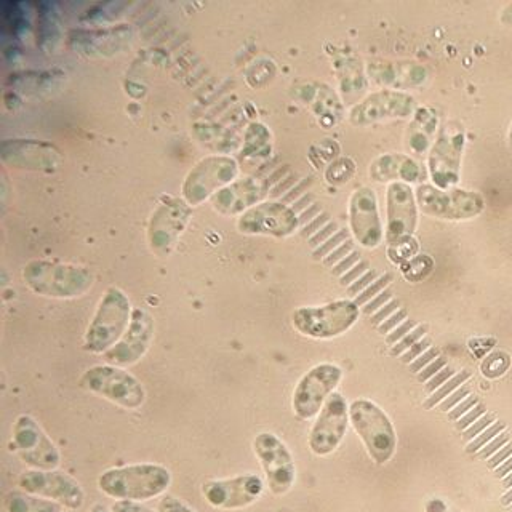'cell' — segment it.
Listing matches in <instances>:
<instances>
[{"label":"cell","instance_id":"cell-14","mask_svg":"<svg viewBox=\"0 0 512 512\" xmlns=\"http://www.w3.org/2000/svg\"><path fill=\"white\" fill-rule=\"evenodd\" d=\"M300 226L293 208L282 202H261L240 215L237 229L247 236L288 237Z\"/></svg>","mask_w":512,"mask_h":512},{"label":"cell","instance_id":"cell-50","mask_svg":"<svg viewBox=\"0 0 512 512\" xmlns=\"http://www.w3.org/2000/svg\"><path fill=\"white\" fill-rule=\"evenodd\" d=\"M492 423H495V416H482V418H480V420L477 421V423L472 424L471 428H469L468 431L464 432V440L474 439V437H476L477 434H480V432L485 431V429H487L488 426H490V424Z\"/></svg>","mask_w":512,"mask_h":512},{"label":"cell","instance_id":"cell-11","mask_svg":"<svg viewBox=\"0 0 512 512\" xmlns=\"http://www.w3.org/2000/svg\"><path fill=\"white\" fill-rule=\"evenodd\" d=\"M343 370L333 364H320L301 378L293 394V410L301 420L319 415L333 389L340 384Z\"/></svg>","mask_w":512,"mask_h":512},{"label":"cell","instance_id":"cell-26","mask_svg":"<svg viewBox=\"0 0 512 512\" xmlns=\"http://www.w3.org/2000/svg\"><path fill=\"white\" fill-rule=\"evenodd\" d=\"M439 130V117L431 108H418L408 125L407 144L416 156H426L434 144V136Z\"/></svg>","mask_w":512,"mask_h":512},{"label":"cell","instance_id":"cell-13","mask_svg":"<svg viewBox=\"0 0 512 512\" xmlns=\"http://www.w3.org/2000/svg\"><path fill=\"white\" fill-rule=\"evenodd\" d=\"M416 109L418 104L412 95L396 90H381L356 104L349 112V122L356 127H367L386 120L407 119L415 114Z\"/></svg>","mask_w":512,"mask_h":512},{"label":"cell","instance_id":"cell-41","mask_svg":"<svg viewBox=\"0 0 512 512\" xmlns=\"http://www.w3.org/2000/svg\"><path fill=\"white\" fill-rule=\"evenodd\" d=\"M416 327H418V325H416L415 320H405L404 324H400L399 327L394 328V330L386 336V343L394 346V344L399 343L404 336H407L408 333L412 332L413 328Z\"/></svg>","mask_w":512,"mask_h":512},{"label":"cell","instance_id":"cell-51","mask_svg":"<svg viewBox=\"0 0 512 512\" xmlns=\"http://www.w3.org/2000/svg\"><path fill=\"white\" fill-rule=\"evenodd\" d=\"M453 375H455V370H453L452 367L442 368V370H440V372L437 373V375L434 376V378H432V380L429 381L428 384H426V391H437V388H439V386H442V384H444L445 381H448L450 380V378H453Z\"/></svg>","mask_w":512,"mask_h":512},{"label":"cell","instance_id":"cell-6","mask_svg":"<svg viewBox=\"0 0 512 512\" xmlns=\"http://www.w3.org/2000/svg\"><path fill=\"white\" fill-rule=\"evenodd\" d=\"M421 212L439 220H471L484 212L485 200L479 192L464 189H439L434 184H420L415 191Z\"/></svg>","mask_w":512,"mask_h":512},{"label":"cell","instance_id":"cell-49","mask_svg":"<svg viewBox=\"0 0 512 512\" xmlns=\"http://www.w3.org/2000/svg\"><path fill=\"white\" fill-rule=\"evenodd\" d=\"M509 440V434L508 432H501L500 436H496L495 440H492L490 444L485 445L482 450L479 452V458H482V460H485V458H488V456H492L493 453L496 452V450H500L501 447H503L504 444H508Z\"/></svg>","mask_w":512,"mask_h":512},{"label":"cell","instance_id":"cell-28","mask_svg":"<svg viewBox=\"0 0 512 512\" xmlns=\"http://www.w3.org/2000/svg\"><path fill=\"white\" fill-rule=\"evenodd\" d=\"M271 152V135L263 124H252L245 136V157H266Z\"/></svg>","mask_w":512,"mask_h":512},{"label":"cell","instance_id":"cell-33","mask_svg":"<svg viewBox=\"0 0 512 512\" xmlns=\"http://www.w3.org/2000/svg\"><path fill=\"white\" fill-rule=\"evenodd\" d=\"M426 333H428V325H418V327L413 328L412 332L408 333L407 336H404L399 343L392 346L391 356L399 357L400 354H404L407 349L412 348L413 344L418 343Z\"/></svg>","mask_w":512,"mask_h":512},{"label":"cell","instance_id":"cell-25","mask_svg":"<svg viewBox=\"0 0 512 512\" xmlns=\"http://www.w3.org/2000/svg\"><path fill=\"white\" fill-rule=\"evenodd\" d=\"M2 151L15 152V154H28V157L16 160L12 167L23 170H36V172H53L60 164L61 154L53 144L45 141L12 140L4 141Z\"/></svg>","mask_w":512,"mask_h":512},{"label":"cell","instance_id":"cell-34","mask_svg":"<svg viewBox=\"0 0 512 512\" xmlns=\"http://www.w3.org/2000/svg\"><path fill=\"white\" fill-rule=\"evenodd\" d=\"M506 428L504 423L501 421H496L493 423L492 428L485 429L479 437H476V440H472L471 444L466 448V452L468 453H476L479 448L484 447L485 444H488V440H492L493 437L498 436L500 432H503V429Z\"/></svg>","mask_w":512,"mask_h":512},{"label":"cell","instance_id":"cell-42","mask_svg":"<svg viewBox=\"0 0 512 512\" xmlns=\"http://www.w3.org/2000/svg\"><path fill=\"white\" fill-rule=\"evenodd\" d=\"M368 271H370V269H368L367 261H360L354 268L349 269L344 276L340 277V284L343 285V287H349V285L354 284L357 279H360V277L364 276L365 272Z\"/></svg>","mask_w":512,"mask_h":512},{"label":"cell","instance_id":"cell-61","mask_svg":"<svg viewBox=\"0 0 512 512\" xmlns=\"http://www.w3.org/2000/svg\"><path fill=\"white\" fill-rule=\"evenodd\" d=\"M503 485L506 488L512 487V472H511V474H509L508 477H506V479L503 480Z\"/></svg>","mask_w":512,"mask_h":512},{"label":"cell","instance_id":"cell-32","mask_svg":"<svg viewBox=\"0 0 512 512\" xmlns=\"http://www.w3.org/2000/svg\"><path fill=\"white\" fill-rule=\"evenodd\" d=\"M391 282L392 274H383V276H381L380 279L375 280L370 287L365 288L364 292L357 295L356 298H354V303H356L359 308L360 306L364 308L365 304L370 303L376 295H380L384 288H388Z\"/></svg>","mask_w":512,"mask_h":512},{"label":"cell","instance_id":"cell-24","mask_svg":"<svg viewBox=\"0 0 512 512\" xmlns=\"http://www.w3.org/2000/svg\"><path fill=\"white\" fill-rule=\"evenodd\" d=\"M370 76L376 84L386 85L392 90H408L418 88L428 82L429 72L423 64L413 61H388V63L372 64Z\"/></svg>","mask_w":512,"mask_h":512},{"label":"cell","instance_id":"cell-5","mask_svg":"<svg viewBox=\"0 0 512 512\" xmlns=\"http://www.w3.org/2000/svg\"><path fill=\"white\" fill-rule=\"evenodd\" d=\"M80 386L128 410L140 408L146 400V391L141 381L124 368L114 365L88 368L80 378Z\"/></svg>","mask_w":512,"mask_h":512},{"label":"cell","instance_id":"cell-60","mask_svg":"<svg viewBox=\"0 0 512 512\" xmlns=\"http://www.w3.org/2000/svg\"><path fill=\"white\" fill-rule=\"evenodd\" d=\"M501 503L504 504V506H508V504L512 503V488L509 490L506 495L503 496V500H501Z\"/></svg>","mask_w":512,"mask_h":512},{"label":"cell","instance_id":"cell-36","mask_svg":"<svg viewBox=\"0 0 512 512\" xmlns=\"http://www.w3.org/2000/svg\"><path fill=\"white\" fill-rule=\"evenodd\" d=\"M352 252H354V242H352V239H349L344 244H341L340 247L335 248L330 255L325 256L322 261H324L327 268H333V266H336V264L340 263L341 260H344Z\"/></svg>","mask_w":512,"mask_h":512},{"label":"cell","instance_id":"cell-23","mask_svg":"<svg viewBox=\"0 0 512 512\" xmlns=\"http://www.w3.org/2000/svg\"><path fill=\"white\" fill-rule=\"evenodd\" d=\"M426 172L418 160L407 154H384L370 165V178L376 183H421Z\"/></svg>","mask_w":512,"mask_h":512},{"label":"cell","instance_id":"cell-57","mask_svg":"<svg viewBox=\"0 0 512 512\" xmlns=\"http://www.w3.org/2000/svg\"><path fill=\"white\" fill-rule=\"evenodd\" d=\"M324 212L322 210V207H320L317 202H314V204L309 205L306 210H303V212L298 213V218H300V224L301 226H306V224L311 223L314 218H316L317 215H320V213Z\"/></svg>","mask_w":512,"mask_h":512},{"label":"cell","instance_id":"cell-21","mask_svg":"<svg viewBox=\"0 0 512 512\" xmlns=\"http://www.w3.org/2000/svg\"><path fill=\"white\" fill-rule=\"evenodd\" d=\"M202 492L213 508L240 509L260 498L263 480L252 474L234 479L210 480L202 487Z\"/></svg>","mask_w":512,"mask_h":512},{"label":"cell","instance_id":"cell-40","mask_svg":"<svg viewBox=\"0 0 512 512\" xmlns=\"http://www.w3.org/2000/svg\"><path fill=\"white\" fill-rule=\"evenodd\" d=\"M330 221L332 220H330V215H328L327 212L320 213V215H317L316 218L311 221V223L303 226V229H301V236L309 239V237L314 236L317 231H320V229L324 228L325 224L330 223Z\"/></svg>","mask_w":512,"mask_h":512},{"label":"cell","instance_id":"cell-2","mask_svg":"<svg viewBox=\"0 0 512 512\" xmlns=\"http://www.w3.org/2000/svg\"><path fill=\"white\" fill-rule=\"evenodd\" d=\"M23 280L36 295L72 300L92 288L93 274L90 269L76 264L32 260L23 268Z\"/></svg>","mask_w":512,"mask_h":512},{"label":"cell","instance_id":"cell-47","mask_svg":"<svg viewBox=\"0 0 512 512\" xmlns=\"http://www.w3.org/2000/svg\"><path fill=\"white\" fill-rule=\"evenodd\" d=\"M428 348H431V340L429 338H421L418 343L413 344L412 348L405 352L404 356H402V362L404 364H412L413 360L418 359L423 354V351H426Z\"/></svg>","mask_w":512,"mask_h":512},{"label":"cell","instance_id":"cell-7","mask_svg":"<svg viewBox=\"0 0 512 512\" xmlns=\"http://www.w3.org/2000/svg\"><path fill=\"white\" fill-rule=\"evenodd\" d=\"M359 306L351 300L333 301L317 308H300L293 312V327L303 335L330 340L348 332L359 319Z\"/></svg>","mask_w":512,"mask_h":512},{"label":"cell","instance_id":"cell-52","mask_svg":"<svg viewBox=\"0 0 512 512\" xmlns=\"http://www.w3.org/2000/svg\"><path fill=\"white\" fill-rule=\"evenodd\" d=\"M445 364H447V360H445L444 357H437L432 364H429L428 367L423 368V370L418 373V381H420V383L428 381L431 376L437 375L442 368H445Z\"/></svg>","mask_w":512,"mask_h":512},{"label":"cell","instance_id":"cell-1","mask_svg":"<svg viewBox=\"0 0 512 512\" xmlns=\"http://www.w3.org/2000/svg\"><path fill=\"white\" fill-rule=\"evenodd\" d=\"M172 474L162 464H128L104 471L98 477V487L104 495L117 501L152 500L167 492Z\"/></svg>","mask_w":512,"mask_h":512},{"label":"cell","instance_id":"cell-62","mask_svg":"<svg viewBox=\"0 0 512 512\" xmlns=\"http://www.w3.org/2000/svg\"><path fill=\"white\" fill-rule=\"evenodd\" d=\"M92 512H109L108 509H104L103 506H95L92 509Z\"/></svg>","mask_w":512,"mask_h":512},{"label":"cell","instance_id":"cell-43","mask_svg":"<svg viewBox=\"0 0 512 512\" xmlns=\"http://www.w3.org/2000/svg\"><path fill=\"white\" fill-rule=\"evenodd\" d=\"M400 309V303L397 300H391L389 303L384 304L383 308L380 309V311L375 312L373 314L372 319H370V322H372L373 325H378L380 327L381 324H383L384 320L389 319V317L394 314V312L399 311Z\"/></svg>","mask_w":512,"mask_h":512},{"label":"cell","instance_id":"cell-59","mask_svg":"<svg viewBox=\"0 0 512 512\" xmlns=\"http://www.w3.org/2000/svg\"><path fill=\"white\" fill-rule=\"evenodd\" d=\"M512 471V456L509 458L508 461H504L503 464H501L500 468H496V477L498 479H503L504 476H508V472Z\"/></svg>","mask_w":512,"mask_h":512},{"label":"cell","instance_id":"cell-46","mask_svg":"<svg viewBox=\"0 0 512 512\" xmlns=\"http://www.w3.org/2000/svg\"><path fill=\"white\" fill-rule=\"evenodd\" d=\"M392 298L391 288H384L383 292L380 295H376L370 303L365 304L364 312L365 314H375V312L380 311V308H383L384 304L389 303V300Z\"/></svg>","mask_w":512,"mask_h":512},{"label":"cell","instance_id":"cell-44","mask_svg":"<svg viewBox=\"0 0 512 512\" xmlns=\"http://www.w3.org/2000/svg\"><path fill=\"white\" fill-rule=\"evenodd\" d=\"M357 263H360V253L354 250V252L349 253V255L346 256L344 260H341L340 263L336 264V266H333L332 274L333 276L338 277L344 276V274H346L349 269L354 268Z\"/></svg>","mask_w":512,"mask_h":512},{"label":"cell","instance_id":"cell-35","mask_svg":"<svg viewBox=\"0 0 512 512\" xmlns=\"http://www.w3.org/2000/svg\"><path fill=\"white\" fill-rule=\"evenodd\" d=\"M346 164V159L336 160L335 164L330 165L327 170V180L332 184L346 183V180L351 178L352 173L356 170V167L349 168V170H343V165Z\"/></svg>","mask_w":512,"mask_h":512},{"label":"cell","instance_id":"cell-9","mask_svg":"<svg viewBox=\"0 0 512 512\" xmlns=\"http://www.w3.org/2000/svg\"><path fill=\"white\" fill-rule=\"evenodd\" d=\"M239 165L228 156L205 157L194 165L184 180L181 194L191 207L204 204L216 192L236 181Z\"/></svg>","mask_w":512,"mask_h":512},{"label":"cell","instance_id":"cell-39","mask_svg":"<svg viewBox=\"0 0 512 512\" xmlns=\"http://www.w3.org/2000/svg\"><path fill=\"white\" fill-rule=\"evenodd\" d=\"M380 274L376 271H368L365 272L364 276L360 277V279H357L354 284L349 285L348 287V295L354 296L356 298L357 295H360V293L364 292L365 288L370 287V285L375 282V280L380 279Z\"/></svg>","mask_w":512,"mask_h":512},{"label":"cell","instance_id":"cell-4","mask_svg":"<svg viewBox=\"0 0 512 512\" xmlns=\"http://www.w3.org/2000/svg\"><path fill=\"white\" fill-rule=\"evenodd\" d=\"M349 418L376 464L389 461L396 450V432L386 413L372 400L357 399L349 407Z\"/></svg>","mask_w":512,"mask_h":512},{"label":"cell","instance_id":"cell-31","mask_svg":"<svg viewBox=\"0 0 512 512\" xmlns=\"http://www.w3.org/2000/svg\"><path fill=\"white\" fill-rule=\"evenodd\" d=\"M349 239H351V234H349L348 229H340V231L333 234L327 242H324V244L320 245V247H317L316 250L312 252V258L317 261L324 260L325 256L330 255L335 248L340 247L341 244H344V242Z\"/></svg>","mask_w":512,"mask_h":512},{"label":"cell","instance_id":"cell-58","mask_svg":"<svg viewBox=\"0 0 512 512\" xmlns=\"http://www.w3.org/2000/svg\"><path fill=\"white\" fill-rule=\"evenodd\" d=\"M509 456H512V444L506 445L503 450H500V452L496 453L493 458H490V460H488V468H498V466H500L506 458H509Z\"/></svg>","mask_w":512,"mask_h":512},{"label":"cell","instance_id":"cell-19","mask_svg":"<svg viewBox=\"0 0 512 512\" xmlns=\"http://www.w3.org/2000/svg\"><path fill=\"white\" fill-rule=\"evenodd\" d=\"M388 226H386V240L389 247H397L407 242L413 236L418 226V204H416L415 191L408 184H389L388 196Z\"/></svg>","mask_w":512,"mask_h":512},{"label":"cell","instance_id":"cell-38","mask_svg":"<svg viewBox=\"0 0 512 512\" xmlns=\"http://www.w3.org/2000/svg\"><path fill=\"white\" fill-rule=\"evenodd\" d=\"M338 231H340L338 224H336L335 221H330V223L325 224L324 228L320 229V231H317L314 236L309 237V247H312L314 250H316L317 247H320V245L324 244V242H327V240L330 239V237H332L333 234H336Z\"/></svg>","mask_w":512,"mask_h":512},{"label":"cell","instance_id":"cell-55","mask_svg":"<svg viewBox=\"0 0 512 512\" xmlns=\"http://www.w3.org/2000/svg\"><path fill=\"white\" fill-rule=\"evenodd\" d=\"M477 402H479V399H477L476 396H469L468 399L464 400V402H461L460 405H456V407L453 408L452 412H450V415H448V418H450V420H460L464 413H468L471 408L476 407Z\"/></svg>","mask_w":512,"mask_h":512},{"label":"cell","instance_id":"cell-15","mask_svg":"<svg viewBox=\"0 0 512 512\" xmlns=\"http://www.w3.org/2000/svg\"><path fill=\"white\" fill-rule=\"evenodd\" d=\"M253 448L266 472L271 492L274 495L287 493L295 482V463L284 442L271 432H263L256 436Z\"/></svg>","mask_w":512,"mask_h":512},{"label":"cell","instance_id":"cell-30","mask_svg":"<svg viewBox=\"0 0 512 512\" xmlns=\"http://www.w3.org/2000/svg\"><path fill=\"white\" fill-rule=\"evenodd\" d=\"M511 364L508 354L504 352H493L492 356H488L482 364V372L488 376V378H498L503 375Z\"/></svg>","mask_w":512,"mask_h":512},{"label":"cell","instance_id":"cell-12","mask_svg":"<svg viewBox=\"0 0 512 512\" xmlns=\"http://www.w3.org/2000/svg\"><path fill=\"white\" fill-rule=\"evenodd\" d=\"M192 207L183 199L168 197L152 213L149 221L148 240L152 252L165 256L172 252L176 242L191 220Z\"/></svg>","mask_w":512,"mask_h":512},{"label":"cell","instance_id":"cell-53","mask_svg":"<svg viewBox=\"0 0 512 512\" xmlns=\"http://www.w3.org/2000/svg\"><path fill=\"white\" fill-rule=\"evenodd\" d=\"M485 412H487L485 405L477 404L476 407L472 408L471 412L466 413L463 418L456 421V429L468 428L469 424L474 423V421L484 415Z\"/></svg>","mask_w":512,"mask_h":512},{"label":"cell","instance_id":"cell-3","mask_svg":"<svg viewBox=\"0 0 512 512\" xmlns=\"http://www.w3.org/2000/svg\"><path fill=\"white\" fill-rule=\"evenodd\" d=\"M132 304L120 288L109 287L101 298L84 338L85 351L106 354L127 332Z\"/></svg>","mask_w":512,"mask_h":512},{"label":"cell","instance_id":"cell-8","mask_svg":"<svg viewBox=\"0 0 512 512\" xmlns=\"http://www.w3.org/2000/svg\"><path fill=\"white\" fill-rule=\"evenodd\" d=\"M466 133L461 124L450 120L442 125L428 154L429 175L439 189H452L460 181Z\"/></svg>","mask_w":512,"mask_h":512},{"label":"cell","instance_id":"cell-54","mask_svg":"<svg viewBox=\"0 0 512 512\" xmlns=\"http://www.w3.org/2000/svg\"><path fill=\"white\" fill-rule=\"evenodd\" d=\"M111 512H154L136 501H116L112 504Z\"/></svg>","mask_w":512,"mask_h":512},{"label":"cell","instance_id":"cell-56","mask_svg":"<svg viewBox=\"0 0 512 512\" xmlns=\"http://www.w3.org/2000/svg\"><path fill=\"white\" fill-rule=\"evenodd\" d=\"M469 396V388H460L458 391L453 392L452 396L447 397L445 399V402H442V405H440V410L442 412H448V410H452L453 407H455L458 402H460L461 399H464V397Z\"/></svg>","mask_w":512,"mask_h":512},{"label":"cell","instance_id":"cell-22","mask_svg":"<svg viewBox=\"0 0 512 512\" xmlns=\"http://www.w3.org/2000/svg\"><path fill=\"white\" fill-rule=\"evenodd\" d=\"M271 181L245 178L229 184L216 192L212 197V205L221 215L234 216L245 213L255 205L261 204L264 197L269 196Z\"/></svg>","mask_w":512,"mask_h":512},{"label":"cell","instance_id":"cell-16","mask_svg":"<svg viewBox=\"0 0 512 512\" xmlns=\"http://www.w3.org/2000/svg\"><path fill=\"white\" fill-rule=\"evenodd\" d=\"M21 490L31 495L56 501L64 508L79 509L85 501V493L68 474L60 471H28L18 479Z\"/></svg>","mask_w":512,"mask_h":512},{"label":"cell","instance_id":"cell-63","mask_svg":"<svg viewBox=\"0 0 512 512\" xmlns=\"http://www.w3.org/2000/svg\"><path fill=\"white\" fill-rule=\"evenodd\" d=\"M508 140H509V144H511V148H512V125H511V128H509Z\"/></svg>","mask_w":512,"mask_h":512},{"label":"cell","instance_id":"cell-20","mask_svg":"<svg viewBox=\"0 0 512 512\" xmlns=\"http://www.w3.org/2000/svg\"><path fill=\"white\" fill-rule=\"evenodd\" d=\"M349 224L352 234L362 247L376 248L380 245L383 228L373 189L362 186L352 192L349 200Z\"/></svg>","mask_w":512,"mask_h":512},{"label":"cell","instance_id":"cell-18","mask_svg":"<svg viewBox=\"0 0 512 512\" xmlns=\"http://www.w3.org/2000/svg\"><path fill=\"white\" fill-rule=\"evenodd\" d=\"M348 404L338 392H333L328 397L324 407L320 410L311 436H309V447L316 455L325 456L335 452L336 447L341 444L346 429H348Z\"/></svg>","mask_w":512,"mask_h":512},{"label":"cell","instance_id":"cell-48","mask_svg":"<svg viewBox=\"0 0 512 512\" xmlns=\"http://www.w3.org/2000/svg\"><path fill=\"white\" fill-rule=\"evenodd\" d=\"M405 319H407V311L405 309H399V311L394 312L389 319L384 320L383 324L378 327L381 335H388L391 330L397 328V325L404 324Z\"/></svg>","mask_w":512,"mask_h":512},{"label":"cell","instance_id":"cell-29","mask_svg":"<svg viewBox=\"0 0 512 512\" xmlns=\"http://www.w3.org/2000/svg\"><path fill=\"white\" fill-rule=\"evenodd\" d=\"M469 376H471V373H469L468 370H463V372L458 373V375L453 376V378H450L447 383L442 384V386H440V388L437 389V391L434 392L426 402H424V408L429 410V408H432L434 405L442 402L448 394H452V392L455 391L461 383L468 380Z\"/></svg>","mask_w":512,"mask_h":512},{"label":"cell","instance_id":"cell-10","mask_svg":"<svg viewBox=\"0 0 512 512\" xmlns=\"http://www.w3.org/2000/svg\"><path fill=\"white\" fill-rule=\"evenodd\" d=\"M12 440L16 455L31 468L55 471L60 466V450L32 416L21 415L16 418Z\"/></svg>","mask_w":512,"mask_h":512},{"label":"cell","instance_id":"cell-27","mask_svg":"<svg viewBox=\"0 0 512 512\" xmlns=\"http://www.w3.org/2000/svg\"><path fill=\"white\" fill-rule=\"evenodd\" d=\"M7 512H61V504L26 492H10L4 498Z\"/></svg>","mask_w":512,"mask_h":512},{"label":"cell","instance_id":"cell-37","mask_svg":"<svg viewBox=\"0 0 512 512\" xmlns=\"http://www.w3.org/2000/svg\"><path fill=\"white\" fill-rule=\"evenodd\" d=\"M157 512H196L175 496H164L157 504Z\"/></svg>","mask_w":512,"mask_h":512},{"label":"cell","instance_id":"cell-45","mask_svg":"<svg viewBox=\"0 0 512 512\" xmlns=\"http://www.w3.org/2000/svg\"><path fill=\"white\" fill-rule=\"evenodd\" d=\"M436 357H440L439 349L432 348L429 351L421 354L418 359L413 360L412 364H410V372L412 373H420L423 368L428 367L431 364L432 360L436 359Z\"/></svg>","mask_w":512,"mask_h":512},{"label":"cell","instance_id":"cell-17","mask_svg":"<svg viewBox=\"0 0 512 512\" xmlns=\"http://www.w3.org/2000/svg\"><path fill=\"white\" fill-rule=\"evenodd\" d=\"M154 317L146 309L135 308L127 332L114 344L106 354L104 360L114 367H128L140 362L146 352L151 348L154 340Z\"/></svg>","mask_w":512,"mask_h":512}]
</instances>
